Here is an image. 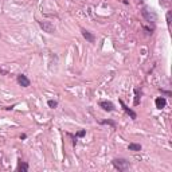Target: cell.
<instances>
[{
	"label": "cell",
	"mask_w": 172,
	"mask_h": 172,
	"mask_svg": "<svg viewBox=\"0 0 172 172\" xmlns=\"http://www.w3.org/2000/svg\"><path fill=\"white\" fill-rule=\"evenodd\" d=\"M141 15L144 16V19L147 22H149V23H155V22L157 20V15H156V12L153 10H149L148 7H142Z\"/></svg>",
	"instance_id": "6da1fadb"
},
{
	"label": "cell",
	"mask_w": 172,
	"mask_h": 172,
	"mask_svg": "<svg viewBox=\"0 0 172 172\" xmlns=\"http://www.w3.org/2000/svg\"><path fill=\"white\" fill-rule=\"evenodd\" d=\"M113 165H114L116 169L124 172V171H128L130 164H129V161L125 160V159H114V160H113Z\"/></svg>",
	"instance_id": "7a4b0ae2"
},
{
	"label": "cell",
	"mask_w": 172,
	"mask_h": 172,
	"mask_svg": "<svg viewBox=\"0 0 172 172\" xmlns=\"http://www.w3.org/2000/svg\"><path fill=\"white\" fill-rule=\"evenodd\" d=\"M39 26H40V28L43 30L44 32H47V34H54L55 32V26H54L51 22H47V20H42V22H39Z\"/></svg>",
	"instance_id": "3957f363"
},
{
	"label": "cell",
	"mask_w": 172,
	"mask_h": 172,
	"mask_svg": "<svg viewBox=\"0 0 172 172\" xmlns=\"http://www.w3.org/2000/svg\"><path fill=\"white\" fill-rule=\"evenodd\" d=\"M18 83L20 86H23V87H28L31 82H30V79L24 74H20V75H18Z\"/></svg>",
	"instance_id": "277c9868"
},
{
	"label": "cell",
	"mask_w": 172,
	"mask_h": 172,
	"mask_svg": "<svg viewBox=\"0 0 172 172\" xmlns=\"http://www.w3.org/2000/svg\"><path fill=\"white\" fill-rule=\"evenodd\" d=\"M99 106L104 110H106V112H113L114 110V105L110 101H99Z\"/></svg>",
	"instance_id": "5b68a950"
},
{
	"label": "cell",
	"mask_w": 172,
	"mask_h": 172,
	"mask_svg": "<svg viewBox=\"0 0 172 172\" xmlns=\"http://www.w3.org/2000/svg\"><path fill=\"white\" fill-rule=\"evenodd\" d=\"M81 31H82L83 38H85V39L87 40L89 43H94V42H96V36H94V35L91 34L90 31H87V30H85V28H82Z\"/></svg>",
	"instance_id": "8992f818"
},
{
	"label": "cell",
	"mask_w": 172,
	"mask_h": 172,
	"mask_svg": "<svg viewBox=\"0 0 172 172\" xmlns=\"http://www.w3.org/2000/svg\"><path fill=\"white\" fill-rule=\"evenodd\" d=\"M120 104H121V106H122V109L125 110V112L128 113V114L132 117V120H136V118H137V114H136V113H134L133 110L130 109V108H128V106H126V105L124 104V101H121V99H120Z\"/></svg>",
	"instance_id": "52a82bcc"
},
{
	"label": "cell",
	"mask_w": 172,
	"mask_h": 172,
	"mask_svg": "<svg viewBox=\"0 0 172 172\" xmlns=\"http://www.w3.org/2000/svg\"><path fill=\"white\" fill-rule=\"evenodd\" d=\"M155 104H156V108H157V109H163V108H165V105H167V99L164 98V97H159V98H156Z\"/></svg>",
	"instance_id": "ba28073f"
},
{
	"label": "cell",
	"mask_w": 172,
	"mask_h": 172,
	"mask_svg": "<svg viewBox=\"0 0 172 172\" xmlns=\"http://www.w3.org/2000/svg\"><path fill=\"white\" fill-rule=\"evenodd\" d=\"M18 171H19V172H27V171H28V164H27V163H23V161H19Z\"/></svg>",
	"instance_id": "9c48e42d"
},
{
	"label": "cell",
	"mask_w": 172,
	"mask_h": 172,
	"mask_svg": "<svg viewBox=\"0 0 172 172\" xmlns=\"http://www.w3.org/2000/svg\"><path fill=\"white\" fill-rule=\"evenodd\" d=\"M129 150H141V145L140 144H129Z\"/></svg>",
	"instance_id": "30bf717a"
},
{
	"label": "cell",
	"mask_w": 172,
	"mask_h": 172,
	"mask_svg": "<svg viewBox=\"0 0 172 172\" xmlns=\"http://www.w3.org/2000/svg\"><path fill=\"white\" fill-rule=\"evenodd\" d=\"M101 124H102V125H110V126H116V122H114V121H112V120H104V121H101Z\"/></svg>",
	"instance_id": "8fae6325"
},
{
	"label": "cell",
	"mask_w": 172,
	"mask_h": 172,
	"mask_svg": "<svg viewBox=\"0 0 172 172\" xmlns=\"http://www.w3.org/2000/svg\"><path fill=\"white\" fill-rule=\"evenodd\" d=\"M134 93H136V98H134V105H139V104H140V93H139V89H136V90H134Z\"/></svg>",
	"instance_id": "7c38bea8"
},
{
	"label": "cell",
	"mask_w": 172,
	"mask_h": 172,
	"mask_svg": "<svg viewBox=\"0 0 172 172\" xmlns=\"http://www.w3.org/2000/svg\"><path fill=\"white\" fill-rule=\"evenodd\" d=\"M47 105H48V106H50V108H53V109H54V108H56V105H58V102H56V101H54V99H48Z\"/></svg>",
	"instance_id": "4fadbf2b"
},
{
	"label": "cell",
	"mask_w": 172,
	"mask_h": 172,
	"mask_svg": "<svg viewBox=\"0 0 172 172\" xmlns=\"http://www.w3.org/2000/svg\"><path fill=\"white\" fill-rule=\"evenodd\" d=\"M167 24H168V27L171 24V11H168V13H167Z\"/></svg>",
	"instance_id": "5bb4252c"
},
{
	"label": "cell",
	"mask_w": 172,
	"mask_h": 172,
	"mask_svg": "<svg viewBox=\"0 0 172 172\" xmlns=\"http://www.w3.org/2000/svg\"><path fill=\"white\" fill-rule=\"evenodd\" d=\"M85 133H86V130H79L77 133V137H82V136H85Z\"/></svg>",
	"instance_id": "9a60e30c"
},
{
	"label": "cell",
	"mask_w": 172,
	"mask_h": 172,
	"mask_svg": "<svg viewBox=\"0 0 172 172\" xmlns=\"http://www.w3.org/2000/svg\"><path fill=\"white\" fill-rule=\"evenodd\" d=\"M160 1H161V0H160ZM163 1H164V3H168V1H169V0H163Z\"/></svg>",
	"instance_id": "2e32d148"
}]
</instances>
